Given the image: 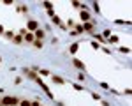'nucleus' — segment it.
<instances>
[{"instance_id": "nucleus-1", "label": "nucleus", "mask_w": 132, "mask_h": 106, "mask_svg": "<svg viewBox=\"0 0 132 106\" xmlns=\"http://www.w3.org/2000/svg\"><path fill=\"white\" fill-rule=\"evenodd\" d=\"M0 104L2 106H16V104H20V99H16V97H4L2 101H0Z\"/></svg>"}, {"instance_id": "nucleus-2", "label": "nucleus", "mask_w": 132, "mask_h": 106, "mask_svg": "<svg viewBox=\"0 0 132 106\" xmlns=\"http://www.w3.org/2000/svg\"><path fill=\"white\" fill-rule=\"evenodd\" d=\"M81 27H83V32H85V30H86V32H92V30H93V23H90V21H85Z\"/></svg>"}, {"instance_id": "nucleus-3", "label": "nucleus", "mask_w": 132, "mask_h": 106, "mask_svg": "<svg viewBox=\"0 0 132 106\" xmlns=\"http://www.w3.org/2000/svg\"><path fill=\"white\" fill-rule=\"evenodd\" d=\"M26 27H28V32H32V30H37V28H39V23H37V21H32V20H30Z\"/></svg>"}, {"instance_id": "nucleus-4", "label": "nucleus", "mask_w": 132, "mask_h": 106, "mask_svg": "<svg viewBox=\"0 0 132 106\" xmlns=\"http://www.w3.org/2000/svg\"><path fill=\"white\" fill-rule=\"evenodd\" d=\"M23 39H25V41H28V43H34V41H35V35L32 34V32H26V34L23 35Z\"/></svg>"}, {"instance_id": "nucleus-5", "label": "nucleus", "mask_w": 132, "mask_h": 106, "mask_svg": "<svg viewBox=\"0 0 132 106\" xmlns=\"http://www.w3.org/2000/svg\"><path fill=\"white\" fill-rule=\"evenodd\" d=\"M79 16H81V20H83V21H88V20H90V14H88V11H85V9L79 12Z\"/></svg>"}, {"instance_id": "nucleus-6", "label": "nucleus", "mask_w": 132, "mask_h": 106, "mask_svg": "<svg viewBox=\"0 0 132 106\" xmlns=\"http://www.w3.org/2000/svg\"><path fill=\"white\" fill-rule=\"evenodd\" d=\"M35 39L42 41V39H44V30H41V28H37V30H35Z\"/></svg>"}, {"instance_id": "nucleus-7", "label": "nucleus", "mask_w": 132, "mask_h": 106, "mask_svg": "<svg viewBox=\"0 0 132 106\" xmlns=\"http://www.w3.org/2000/svg\"><path fill=\"white\" fill-rule=\"evenodd\" d=\"M72 64H74V66H76V67H78V69H79V71H85V64H83V62H81V60H74V62H72Z\"/></svg>"}, {"instance_id": "nucleus-8", "label": "nucleus", "mask_w": 132, "mask_h": 106, "mask_svg": "<svg viewBox=\"0 0 132 106\" xmlns=\"http://www.w3.org/2000/svg\"><path fill=\"white\" fill-rule=\"evenodd\" d=\"M26 74H28V78H30V80H35V81L39 80V78H37V74H35L34 71H28V69H26Z\"/></svg>"}, {"instance_id": "nucleus-9", "label": "nucleus", "mask_w": 132, "mask_h": 106, "mask_svg": "<svg viewBox=\"0 0 132 106\" xmlns=\"http://www.w3.org/2000/svg\"><path fill=\"white\" fill-rule=\"evenodd\" d=\"M42 7L46 9V11H51V9H53V4H51V2H44V4H42Z\"/></svg>"}, {"instance_id": "nucleus-10", "label": "nucleus", "mask_w": 132, "mask_h": 106, "mask_svg": "<svg viewBox=\"0 0 132 106\" xmlns=\"http://www.w3.org/2000/svg\"><path fill=\"white\" fill-rule=\"evenodd\" d=\"M53 81H55V83H65V81H63V78H60V76H53Z\"/></svg>"}, {"instance_id": "nucleus-11", "label": "nucleus", "mask_w": 132, "mask_h": 106, "mask_svg": "<svg viewBox=\"0 0 132 106\" xmlns=\"http://www.w3.org/2000/svg\"><path fill=\"white\" fill-rule=\"evenodd\" d=\"M78 48H79V46H78V44H76V43H74V44H71V48H69V51H71V53H76V51H78Z\"/></svg>"}, {"instance_id": "nucleus-12", "label": "nucleus", "mask_w": 132, "mask_h": 106, "mask_svg": "<svg viewBox=\"0 0 132 106\" xmlns=\"http://www.w3.org/2000/svg\"><path fill=\"white\" fill-rule=\"evenodd\" d=\"M34 46H35V48H42V41L35 39V41H34Z\"/></svg>"}, {"instance_id": "nucleus-13", "label": "nucleus", "mask_w": 132, "mask_h": 106, "mask_svg": "<svg viewBox=\"0 0 132 106\" xmlns=\"http://www.w3.org/2000/svg\"><path fill=\"white\" fill-rule=\"evenodd\" d=\"M53 23H55V25H62V21H60L58 16H53Z\"/></svg>"}, {"instance_id": "nucleus-14", "label": "nucleus", "mask_w": 132, "mask_h": 106, "mask_svg": "<svg viewBox=\"0 0 132 106\" xmlns=\"http://www.w3.org/2000/svg\"><path fill=\"white\" fill-rule=\"evenodd\" d=\"M120 51H122V53H130V48H127V46H122Z\"/></svg>"}, {"instance_id": "nucleus-15", "label": "nucleus", "mask_w": 132, "mask_h": 106, "mask_svg": "<svg viewBox=\"0 0 132 106\" xmlns=\"http://www.w3.org/2000/svg\"><path fill=\"white\" fill-rule=\"evenodd\" d=\"M21 41H23V37H21V35H14V43H16V44H20Z\"/></svg>"}, {"instance_id": "nucleus-16", "label": "nucleus", "mask_w": 132, "mask_h": 106, "mask_svg": "<svg viewBox=\"0 0 132 106\" xmlns=\"http://www.w3.org/2000/svg\"><path fill=\"white\" fill-rule=\"evenodd\" d=\"M76 34H83V27H81V25L76 27Z\"/></svg>"}, {"instance_id": "nucleus-17", "label": "nucleus", "mask_w": 132, "mask_h": 106, "mask_svg": "<svg viewBox=\"0 0 132 106\" xmlns=\"http://www.w3.org/2000/svg\"><path fill=\"white\" fill-rule=\"evenodd\" d=\"M39 73H41L42 76H48V74H49V71H46V69H39Z\"/></svg>"}, {"instance_id": "nucleus-18", "label": "nucleus", "mask_w": 132, "mask_h": 106, "mask_svg": "<svg viewBox=\"0 0 132 106\" xmlns=\"http://www.w3.org/2000/svg\"><path fill=\"white\" fill-rule=\"evenodd\" d=\"M20 106H30L28 101H20Z\"/></svg>"}, {"instance_id": "nucleus-19", "label": "nucleus", "mask_w": 132, "mask_h": 106, "mask_svg": "<svg viewBox=\"0 0 132 106\" xmlns=\"http://www.w3.org/2000/svg\"><path fill=\"white\" fill-rule=\"evenodd\" d=\"M72 7H78V9H79V7H81V4H79V2H72Z\"/></svg>"}, {"instance_id": "nucleus-20", "label": "nucleus", "mask_w": 132, "mask_h": 106, "mask_svg": "<svg viewBox=\"0 0 132 106\" xmlns=\"http://www.w3.org/2000/svg\"><path fill=\"white\" fill-rule=\"evenodd\" d=\"M18 11H20V12H25V11H26V7H25V6H20V9H18Z\"/></svg>"}, {"instance_id": "nucleus-21", "label": "nucleus", "mask_w": 132, "mask_h": 106, "mask_svg": "<svg viewBox=\"0 0 132 106\" xmlns=\"http://www.w3.org/2000/svg\"><path fill=\"white\" fill-rule=\"evenodd\" d=\"M30 106H41V104L37 103V101H34V103H30Z\"/></svg>"}, {"instance_id": "nucleus-22", "label": "nucleus", "mask_w": 132, "mask_h": 106, "mask_svg": "<svg viewBox=\"0 0 132 106\" xmlns=\"http://www.w3.org/2000/svg\"><path fill=\"white\" fill-rule=\"evenodd\" d=\"M2 34H4V27L0 25V35H2Z\"/></svg>"}, {"instance_id": "nucleus-23", "label": "nucleus", "mask_w": 132, "mask_h": 106, "mask_svg": "<svg viewBox=\"0 0 132 106\" xmlns=\"http://www.w3.org/2000/svg\"><path fill=\"white\" fill-rule=\"evenodd\" d=\"M0 62H2V58H0Z\"/></svg>"}, {"instance_id": "nucleus-24", "label": "nucleus", "mask_w": 132, "mask_h": 106, "mask_svg": "<svg viewBox=\"0 0 132 106\" xmlns=\"http://www.w3.org/2000/svg\"><path fill=\"white\" fill-rule=\"evenodd\" d=\"M0 101H2V99H0Z\"/></svg>"}]
</instances>
